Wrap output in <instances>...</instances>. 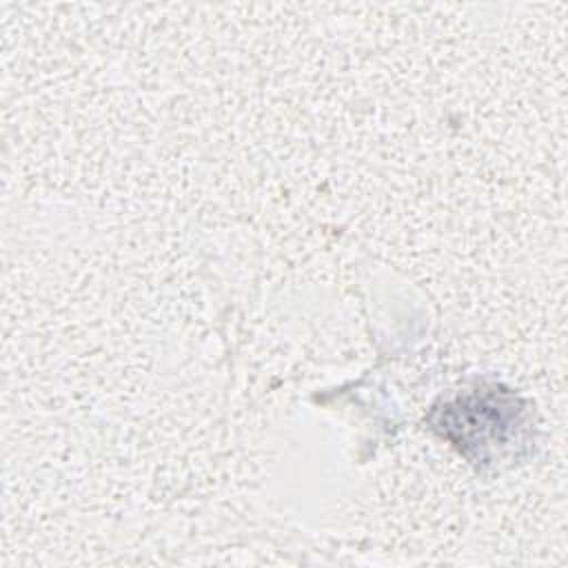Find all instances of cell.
Here are the masks:
<instances>
[{
  "mask_svg": "<svg viewBox=\"0 0 568 568\" xmlns=\"http://www.w3.org/2000/svg\"><path fill=\"white\" fill-rule=\"evenodd\" d=\"M477 424H481V430H477L470 446L479 448V455L484 453V446H488V442H495V446L506 444V430L517 424L515 399L510 395H501L499 399V393H495V388L488 393H470L448 404L442 415L444 435L450 430H457L462 435Z\"/></svg>",
  "mask_w": 568,
  "mask_h": 568,
  "instance_id": "obj_1",
  "label": "cell"
}]
</instances>
